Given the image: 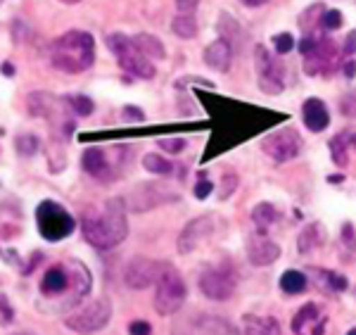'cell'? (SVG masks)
Masks as SVG:
<instances>
[{"label":"cell","mask_w":356,"mask_h":335,"mask_svg":"<svg viewBox=\"0 0 356 335\" xmlns=\"http://www.w3.org/2000/svg\"><path fill=\"white\" fill-rule=\"evenodd\" d=\"M347 335H356V328H352V331H349Z\"/></svg>","instance_id":"cell-50"},{"label":"cell","mask_w":356,"mask_h":335,"mask_svg":"<svg viewBox=\"0 0 356 335\" xmlns=\"http://www.w3.org/2000/svg\"><path fill=\"white\" fill-rule=\"evenodd\" d=\"M318 26L323 29V31H337V29L342 26V13L340 10H323L318 20Z\"/></svg>","instance_id":"cell-30"},{"label":"cell","mask_w":356,"mask_h":335,"mask_svg":"<svg viewBox=\"0 0 356 335\" xmlns=\"http://www.w3.org/2000/svg\"><path fill=\"white\" fill-rule=\"evenodd\" d=\"M57 105H60V100L50 93H45V91L29 95V112H31L33 117H50L57 109Z\"/></svg>","instance_id":"cell-21"},{"label":"cell","mask_w":356,"mask_h":335,"mask_svg":"<svg viewBox=\"0 0 356 335\" xmlns=\"http://www.w3.org/2000/svg\"><path fill=\"white\" fill-rule=\"evenodd\" d=\"M0 311H5V314H8V321H10V316H13V311H10L8 302H5V297H0Z\"/></svg>","instance_id":"cell-45"},{"label":"cell","mask_w":356,"mask_h":335,"mask_svg":"<svg viewBox=\"0 0 356 335\" xmlns=\"http://www.w3.org/2000/svg\"><path fill=\"white\" fill-rule=\"evenodd\" d=\"M278 257H280V245L273 242L271 238H266L264 233L247 240V259H250V264H254V267H268V264H273Z\"/></svg>","instance_id":"cell-13"},{"label":"cell","mask_w":356,"mask_h":335,"mask_svg":"<svg viewBox=\"0 0 356 335\" xmlns=\"http://www.w3.org/2000/svg\"><path fill=\"white\" fill-rule=\"evenodd\" d=\"M159 148L171 155H178L186 150V141H183V138H162V141H159Z\"/></svg>","instance_id":"cell-35"},{"label":"cell","mask_w":356,"mask_h":335,"mask_svg":"<svg viewBox=\"0 0 356 335\" xmlns=\"http://www.w3.org/2000/svg\"><path fill=\"white\" fill-rule=\"evenodd\" d=\"M122 119L124 121H143L145 119V114H143L140 107H134V105H126L124 112H122Z\"/></svg>","instance_id":"cell-39"},{"label":"cell","mask_w":356,"mask_h":335,"mask_svg":"<svg viewBox=\"0 0 356 335\" xmlns=\"http://www.w3.org/2000/svg\"><path fill=\"white\" fill-rule=\"evenodd\" d=\"M107 48H110L112 55L117 57L119 67H122L126 74H131V77L152 79L154 74H157L152 60H147V57L134 45L131 36H126V33H122V31L110 33V36H107Z\"/></svg>","instance_id":"cell-3"},{"label":"cell","mask_w":356,"mask_h":335,"mask_svg":"<svg viewBox=\"0 0 356 335\" xmlns=\"http://www.w3.org/2000/svg\"><path fill=\"white\" fill-rule=\"evenodd\" d=\"M337 43L328 36H321L318 43H316V48L304 57V72L309 74V77H318V74H325L328 69L335 65L337 60ZM332 72V69H330Z\"/></svg>","instance_id":"cell-10"},{"label":"cell","mask_w":356,"mask_h":335,"mask_svg":"<svg viewBox=\"0 0 356 335\" xmlns=\"http://www.w3.org/2000/svg\"><path fill=\"white\" fill-rule=\"evenodd\" d=\"M254 62L257 69H259V88L266 95H280L285 88L283 81V65H280L275 57L268 53L264 45H257L254 48Z\"/></svg>","instance_id":"cell-8"},{"label":"cell","mask_w":356,"mask_h":335,"mask_svg":"<svg viewBox=\"0 0 356 335\" xmlns=\"http://www.w3.org/2000/svg\"><path fill=\"white\" fill-rule=\"evenodd\" d=\"M219 31H221V38H226L228 43H231V38L240 31V24H238V22H235L228 13H223V15H221V20H219ZM231 45H233V43H231Z\"/></svg>","instance_id":"cell-32"},{"label":"cell","mask_w":356,"mask_h":335,"mask_svg":"<svg viewBox=\"0 0 356 335\" xmlns=\"http://www.w3.org/2000/svg\"><path fill=\"white\" fill-rule=\"evenodd\" d=\"M36 221H38V231L45 240L57 242V240H65L69 233L76 226L74 217L69 215L62 205H57L53 200H45L38 205L36 210Z\"/></svg>","instance_id":"cell-5"},{"label":"cell","mask_w":356,"mask_h":335,"mask_svg":"<svg viewBox=\"0 0 356 335\" xmlns=\"http://www.w3.org/2000/svg\"><path fill=\"white\" fill-rule=\"evenodd\" d=\"M280 288H283L288 295H297V293H302L304 288H307V276H304L302 271H285V274L280 276Z\"/></svg>","instance_id":"cell-28"},{"label":"cell","mask_w":356,"mask_h":335,"mask_svg":"<svg viewBox=\"0 0 356 335\" xmlns=\"http://www.w3.org/2000/svg\"><path fill=\"white\" fill-rule=\"evenodd\" d=\"M112 319V302L107 297H97L95 302L86 304V307L76 309L65 319V326L74 333H95L110 323Z\"/></svg>","instance_id":"cell-6"},{"label":"cell","mask_w":356,"mask_h":335,"mask_svg":"<svg viewBox=\"0 0 356 335\" xmlns=\"http://www.w3.org/2000/svg\"><path fill=\"white\" fill-rule=\"evenodd\" d=\"M178 3H188V0H178Z\"/></svg>","instance_id":"cell-51"},{"label":"cell","mask_w":356,"mask_h":335,"mask_svg":"<svg viewBox=\"0 0 356 335\" xmlns=\"http://www.w3.org/2000/svg\"><path fill=\"white\" fill-rule=\"evenodd\" d=\"M38 138L36 136H19L17 138V153L24 155V157H31V155L38 153Z\"/></svg>","instance_id":"cell-33"},{"label":"cell","mask_w":356,"mask_h":335,"mask_svg":"<svg viewBox=\"0 0 356 335\" xmlns=\"http://www.w3.org/2000/svg\"><path fill=\"white\" fill-rule=\"evenodd\" d=\"M245 335H280V326L275 319H261V316H245L243 319Z\"/></svg>","instance_id":"cell-20"},{"label":"cell","mask_w":356,"mask_h":335,"mask_svg":"<svg viewBox=\"0 0 356 335\" xmlns=\"http://www.w3.org/2000/svg\"><path fill=\"white\" fill-rule=\"evenodd\" d=\"M342 74H344L347 79H354V77H356V60H354V57H352V60H347V62L342 65Z\"/></svg>","instance_id":"cell-43"},{"label":"cell","mask_w":356,"mask_h":335,"mask_svg":"<svg viewBox=\"0 0 356 335\" xmlns=\"http://www.w3.org/2000/svg\"><path fill=\"white\" fill-rule=\"evenodd\" d=\"M193 328L200 335H238L226 321L216 319V316H209V314H200L197 319L193 321Z\"/></svg>","instance_id":"cell-19"},{"label":"cell","mask_w":356,"mask_h":335,"mask_svg":"<svg viewBox=\"0 0 356 335\" xmlns=\"http://www.w3.org/2000/svg\"><path fill=\"white\" fill-rule=\"evenodd\" d=\"M328 181H330V183H340V181H342V176H328Z\"/></svg>","instance_id":"cell-47"},{"label":"cell","mask_w":356,"mask_h":335,"mask_svg":"<svg viewBox=\"0 0 356 335\" xmlns=\"http://www.w3.org/2000/svg\"><path fill=\"white\" fill-rule=\"evenodd\" d=\"M200 290L209 299L226 302L235 290V279L231 271H226V269H209L200 276Z\"/></svg>","instance_id":"cell-11"},{"label":"cell","mask_w":356,"mask_h":335,"mask_svg":"<svg viewBox=\"0 0 356 335\" xmlns=\"http://www.w3.org/2000/svg\"><path fill=\"white\" fill-rule=\"evenodd\" d=\"M302 119L309 131L321 134V131H325V126L330 124V112L321 98H309L302 105Z\"/></svg>","instance_id":"cell-15"},{"label":"cell","mask_w":356,"mask_h":335,"mask_svg":"<svg viewBox=\"0 0 356 335\" xmlns=\"http://www.w3.org/2000/svg\"><path fill=\"white\" fill-rule=\"evenodd\" d=\"M252 221H254V226L264 233L268 226H273V224L278 221V210H275L271 202H259V205L252 210Z\"/></svg>","instance_id":"cell-24"},{"label":"cell","mask_w":356,"mask_h":335,"mask_svg":"<svg viewBox=\"0 0 356 335\" xmlns=\"http://www.w3.org/2000/svg\"><path fill=\"white\" fill-rule=\"evenodd\" d=\"M233 62V45L226 38L211 40L204 48V65L216 69V72H228Z\"/></svg>","instance_id":"cell-16"},{"label":"cell","mask_w":356,"mask_h":335,"mask_svg":"<svg viewBox=\"0 0 356 335\" xmlns=\"http://www.w3.org/2000/svg\"><path fill=\"white\" fill-rule=\"evenodd\" d=\"M143 166H145L150 174H157V176H169L171 171H174V164L157 153H147L145 157H143Z\"/></svg>","instance_id":"cell-27"},{"label":"cell","mask_w":356,"mask_h":335,"mask_svg":"<svg viewBox=\"0 0 356 335\" xmlns=\"http://www.w3.org/2000/svg\"><path fill=\"white\" fill-rule=\"evenodd\" d=\"M316 43H318V36H314V33H304V38L300 40V53L307 57L316 48Z\"/></svg>","instance_id":"cell-38"},{"label":"cell","mask_w":356,"mask_h":335,"mask_svg":"<svg viewBox=\"0 0 356 335\" xmlns=\"http://www.w3.org/2000/svg\"><path fill=\"white\" fill-rule=\"evenodd\" d=\"M214 190V183L211 181H207V178H200L197 181V186H195V198L197 200H204V198H209V193Z\"/></svg>","instance_id":"cell-37"},{"label":"cell","mask_w":356,"mask_h":335,"mask_svg":"<svg viewBox=\"0 0 356 335\" xmlns=\"http://www.w3.org/2000/svg\"><path fill=\"white\" fill-rule=\"evenodd\" d=\"M323 240H325V231L321 224H312V226H307L302 231V235H300V252L302 255H307V252H312L316 250L318 245H323Z\"/></svg>","instance_id":"cell-23"},{"label":"cell","mask_w":356,"mask_h":335,"mask_svg":"<svg viewBox=\"0 0 356 335\" xmlns=\"http://www.w3.org/2000/svg\"><path fill=\"white\" fill-rule=\"evenodd\" d=\"M50 62L65 74H81L95 62V40L88 31L72 29L50 45Z\"/></svg>","instance_id":"cell-2"},{"label":"cell","mask_w":356,"mask_h":335,"mask_svg":"<svg viewBox=\"0 0 356 335\" xmlns=\"http://www.w3.org/2000/svg\"><path fill=\"white\" fill-rule=\"evenodd\" d=\"M129 333L131 335H152V328L147 321H134L129 326Z\"/></svg>","instance_id":"cell-41"},{"label":"cell","mask_w":356,"mask_h":335,"mask_svg":"<svg viewBox=\"0 0 356 335\" xmlns=\"http://www.w3.org/2000/svg\"><path fill=\"white\" fill-rule=\"evenodd\" d=\"M186 297H188L186 281H183L181 274L169 264L162 274V279L154 286V309H157L159 316H171L183 307Z\"/></svg>","instance_id":"cell-4"},{"label":"cell","mask_w":356,"mask_h":335,"mask_svg":"<svg viewBox=\"0 0 356 335\" xmlns=\"http://www.w3.org/2000/svg\"><path fill=\"white\" fill-rule=\"evenodd\" d=\"M235 188H238V176H235V174H226V176H223V181H221L219 198H221V200L231 198V193H233Z\"/></svg>","instance_id":"cell-36"},{"label":"cell","mask_w":356,"mask_h":335,"mask_svg":"<svg viewBox=\"0 0 356 335\" xmlns=\"http://www.w3.org/2000/svg\"><path fill=\"white\" fill-rule=\"evenodd\" d=\"M171 31H174L178 38L191 40L197 36V22H195L193 15H178L171 20Z\"/></svg>","instance_id":"cell-26"},{"label":"cell","mask_w":356,"mask_h":335,"mask_svg":"<svg viewBox=\"0 0 356 335\" xmlns=\"http://www.w3.org/2000/svg\"><path fill=\"white\" fill-rule=\"evenodd\" d=\"M240 3H243L245 8H261V5H266L268 0H240Z\"/></svg>","instance_id":"cell-44"},{"label":"cell","mask_w":356,"mask_h":335,"mask_svg":"<svg viewBox=\"0 0 356 335\" xmlns=\"http://www.w3.org/2000/svg\"><path fill=\"white\" fill-rule=\"evenodd\" d=\"M131 40H134V45L147 60H164L166 57L164 43L157 36H152V33H136V36H131Z\"/></svg>","instance_id":"cell-18"},{"label":"cell","mask_w":356,"mask_h":335,"mask_svg":"<svg viewBox=\"0 0 356 335\" xmlns=\"http://www.w3.org/2000/svg\"><path fill=\"white\" fill-rule=\"evenodd\" d=\"M3 72L8 74V77H13V74H15V67L10 65V62H5V65H3Z\"/></svg>","instance_id":"cell-46"},{"label":"cell","mask_w":356,"mask_h":335,"mask_svg":"<svg viewBox=\"0 0 356 335\" xmlns=\"http://www.w3.org/2000/svg\"><path fill=\"white\" fill-rule=\"evenodd\" d=\"M65 102L72 107V112L76 114V117H90V114H93V109H95L93 100H90V98H86V95H67Z\"/></svg>","instance_id":"cell-29"},{"label":"cell","mask_w":356,"mask_h":335,"mask_svg":"<svg viewBox=\"0 0 356 335\" xmlns=\"http://www.w3.org/2000/svg\"><path fill=\"white\" fill-rule=\"evenodd\" d=\"M211 228H214V219L211 217H200V219L188 221L186 228H183L181 235H178V242H176L178 252H181V255H191L195 247L211 233Z\"/></svg>","instance_id":"cell-12"},{"label":"cell","mask_w":356,"mask_h":335,"mask_svg":"<svg viewBox=\"0 0 356 335\" xmlns=\"http://www.w3.org/2000/svg\"><path fill=\"white\" fill-rule=\"evenodd\" d=\"M349 138H352V134L342 131V134H337L328 143V146H330V157H332L335 164H340V166H347V162H349Z\"/></svg>","instance_id":"cell-25"},{"label":"cell","mask_w":356,"mask_h":335,"mask_svg":"<svg viewBox=\"0 0 356 335\" xmlns=\"http://www.w3.org/2000/svg\"><path fill=\"white\" fill-rule=\"evenodd\" d=\"M273 48L278 55H288L292 48H295V38H292V33L283 31L278 33V36H273Z\"/></svg>","instance_id":"cell-34"},{"label":"cell","mask_w":356,"mask_h":335,"mask_svg":"<svg viewBox=\"0 0 356 335\" xmlns=\"http://www.w3.org/2000/svg\"><path fill=\"white\" fill-rule=\"evenodd\" d=\"M302 146H304L302 136L297 134L295 129H280V131H275V134L266 136L261 143L264 153H266L273 162H278V164L295 159L297 155L302 153Z\"/></svg>","instance_id":"cell-9"},{"label":"cell","mask_w":356,"mask_h":335,"mask_svg":"<svg viewBox=\"0 0 356 335\" xmlns=\"http://www.w3.org/2000/svg\"><path fill=\"white\" fill-rule=\"evenodd\" d=\"M83 238L97 250H112L122 245L129 235V221H126L124 200L112 198L105 202L102 212H88L81 219Z\"/></svg>","instance_id":"cell-1"},{"label":"cell","mask_w":356,"mask_h":335,"mask_svg":"<svg viewBox=\"0 0 356 335\" xmlns=\"http://www.w3.org/2000/svg\"><path fill=\"white\" fill-rule=\"evenodd\" d=\"M349 143H352V148L356 150V134H352V138H349Z\"/></svg>","instance_id":"cell-49"},{"label":"cell","mask_w":356,"mask_h":335,"mask_svg":"<svg viewBox=\"0 0 356 335\" xmlns=\"http://www.w3.org/2000/svg\"><path fill=\"white\" fill-rule=\"evenodd\" d=\"M166 267H169L166 262L138 257L129 264V267H126L124 283L131 288V290H145V288H150V286H157V281L162 279Z\"/></svg>","instance_id":"cell-7"},{"label":"cell","mask_w":356,"mask_h":335,"mask_svg":"<svg viewBox=\"0 0 356 335\" xmlns=\"http://www.w3.org/2000/svg\"><path fill=\"white\" fill-rule=\"evenodd\" d=\"M60 3H65V5H76V3H81V0H60Z\"/></svg>","instance_id":"cell-48"},{"label":"cell","mask_w":356,"mask_h":335,"mask_svg":"<svg viewBox=\"0 0 356 335\" xmlns=\"http://www.w3.org/2000/svg\"><path fill=\"white\" fill-rule=\"evenodd\" d=\"M325 321L328 319L321 314V309L316 304H304L292 319V331H295V335H323Z\"/></svg>","instance_id":"cell-14"},{"label":"cell","mask_w":356,"mask_h":335,"mask_svg":"<svg viewBox=\"0 0 356 335\" xmlns=\"http://www.w3.org/2000/svg\"><path fill=\"white\" fill-rule=\"evenodd\" d=\"M321 276H323V288H328V290H335V293H342L344 288H347V279L340 274H332V271H323V269H316Z\"/></svg>","instance_id":"cell-31"},{"label":"cell","mask_w":356,"mask_h":335,"mask_svg":"<svg viewBox=\"0 0 356 335\" xmlns=\"http://www.w3.org/2000/svg\"><path fill=\"white\" fill-rule=\"evenodd\" d=\"M342 114L344 117H356V93H349L342 100Z\"/></svg>","instance_id":"cell-40"},{"label":"cell","mask_w":356,"mask_h":335,"mask_svg":"<svg viewBox=\"0 0 356 335\" xmlns=\"http://www.w3.org/2000/svg\"><path fill=\"white\" fill-rule=\"evenodd\" d=\"M134 202H131V210L134 212H145L150 210L154 205H162V200H171L174 195H162V193H150V188H140V190H134Z\"/></svg>","instance_id":"cell-22"},{"label":"cell","mask_w":356,"mask_h":335,"mask_svg":"<svg viewBox=\"0 0 356 335\" xmlns=\"http://www.w3.org/2000/svg\"><path fill=\"white\" fill-rule=\"evenodd\" d=\"M344 53L347 55H356V29H352V31H349V36L344 38Z\"/></svg>","instance_id":"cell-42"},{"label":"cell","mask_w":356,"mask_h":335,"mask_svg":"<svg viewBox=\"0 0 356 335\" xmlns=\"http://www.w3.org/2000/svg\"><path fill=\"white\" fill-rule=\"evenodd\" d=\"M81 166H83L86 174H90L93 178H100V181H110V178H112L110 162H107V155L102 153L100 148H88V150H83V155H81Z\"/></svg>","instance_id":"cell-17"}]
</instances>
